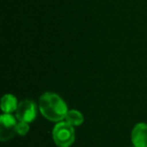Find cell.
<instances>
[{"label": "cell", "instance_id": "cell-4", "mask_svg": "<svg viewBox=\"0 0 147 147\" xmlns=\"http://www.w3.org/2000/svg\"><path fill=\"white\" fill-rule=\"evenodd\" d=\"M36 105L34 102L30 100H23L18 104L15 111V116L18 121L31 123L36 118Z\"/></svg>", "mask_w": 147, "mask_h": 147}, {"label": "cell", "instance_id": "cell-9", "mask_svg": "<svg viewBox=\"0 0 147 147\" xmlns=\"http://www.w3.org/2000/svg\"><path fill=\"white\" fill-rule=\"evenodd\" d=\"M133 147H135V146H133Z\"/></svg>", "mask_w": 147, "mask_h": 147}, {"label": "cell", "instance_id": "cell-8", "mask_svg": "<svg viewBox=\"0 0 147 147\" xmlns=\"http://www.w3.org/2000/svg\"><path fill=\"white\" fill-rule=\"evenodd\" d=\"M29 131V123L26 122H21L18 121L16 126V133L19 134L20 136H25Z\"/></svg>", "mask_w": 147, "mask_h": 147}, {"label": "cell", "instance_id": "cell-7", "mask_svg": "<svg viewBox=\"0 0 147 147\" xmlns=\"http://www.w3.org/2000/svg\"><path fill=\"white\" fill-rule=\"evenodd\" d=\"M65 121L71 124V126H80L84 122V116L78 110H69L65 118Z\"/></svg>", "mask_w": 147, "mask_h": 147}, {"label": "cell", "instance_id": "cell-2", "mask_svg": "<svg viewBox=\"0 0 147 147\" xmlns=\"http://www.w3.org/2000/svg\"><path fill=\"white\" fill-rule=\"evenodd\" d=\"M75 137L74 126L65 121L57 122L53 127V139L57 147H71L75 142Z\"/></svg>", "mask_w": 147, "mask_h": 147}, {"label": "cell", "instance_id": "cell-3", "mask_svg": "<svg viewBox=\"0 0 147 147\" xmlns=\"http://www.w3.org/2000/svg\"><path fill=\"white\" fill-rule=\"evenodd\" d=\"M16 119L11 114L3 113L0 116V139L2 142L8 141L16 133Z\"/></svg>", "mask_w": 147, "mask_h": 147}, {"label": "cell", "instance_id": "cell-1", "mask_svg": "<svg viewBox=\"0 0 147 147\" xmlns=\"http://www.w3.org/2000/svg\"><path fill=\"white\" fill-rule=\"evenodd\" d=\"M38 108L41 115L51 122H61L67 114V106L57 94L47 92L39 99Z\"/></svg>", "mask_w": 147, "mask_h": 147}, {"label": "cell", "instance_id": "cell-6", "mask_svg": "<svg viewBox=\"0 0 147 147\" xmlns=\"http://www.w3.org/2000/svg\"><path fill=\"white\" fill-rule=\"evenodd\" d=\"M19 103L17 102L16 98L11 94H6L1 99V110L5 114H11L15 112L18 107Z\"/></svg>", "mask_w": 147, "mask_h": 147}, {"label": "cell", "instance_id": "cell-5", "mask_svg": "<svg viewBox=\"0 0 147 147\" xmlns=\"http://www.w3.org/2000/svg\"><path fill=\"white\" fill-rule=\"evenodd\" d=\"M131 141L135 147H147V124L138 123L131 133Z\"/></svg>", "mask_w": 147, "mask_h": 147}]
</instances>
